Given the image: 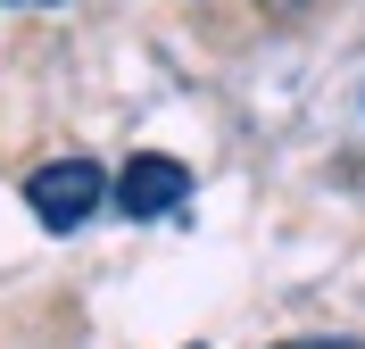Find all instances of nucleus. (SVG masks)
<instances>
[{
	"label": "nucleus",
	"mask_w": 365,
	"mask_h": 349,
	"mask_svg": "<svg viewBox=\"0 0 365 349\" xmlns=\"http://www.w3.org/2000/svg\"><path fill=\"white\" fill-rule=\"evenodd\" d=\"M108 200H116V183H108L100 158H50V166L25 175V208H34L42 233H83Z\"/></svg>",
	"instance_id": "1"
},
{
	"label": "nucleus",
	"mask_w": 365,
	"mask_h": 349,
	"mask_svg": "<svg viewBox=\"0 0 365 349\" xmlns=\"http://www.w3.org/2000/svg\"><path fill=\"white\" fill-rule=\"evenodd\" d=\"M182 191H191V166L166 158V150H141V158H125V175H116V208L133 216V225H150V216H175Z\"/></svg>",
	"instance_id": "2"
},
{
	"label": "nucleus",
	"mask_w": 365,
	"mask_h": 349,
	"mask_svg": "<svg viewBox=\"0 0 365 349\" xmlns=\"http://www.w3.org/2000/svg\"><path fill=\"white\" fill-rule=\"evenodd\" d=\"M274 349H365L357 333H299V341H274Z\"/></svg>",
	"instance_id": "3"
},
{
	"label": "nucleus",
	"mask_w": 365,
	"mask_h": 349,
	"mask_svg": "<svg viewBox=\"0 0 365 349\" xmlns=\"http://www.w3.org/2000/svg\"><path fill=\"white\" fill-rule=\"evenodd\" d=\"M257 9H274V17H299V9H307V0H257Z\"/></svg>",
	"instance_id": "4"
},
{
	"label": "nucleus",
	"mask_w": 365,
	"mask_h": 349,
	"mask_svg": "<svg viewBox=\"0 0 365 349\" xmlns=\"http://www.w3.org/2000/svg\"><path fill=\"white\" fill-rule=\"evenodd\" d=\"M9 9H50V0H9Z\"/></svg>",
	"instance_id": "5"
}]
</instances>
